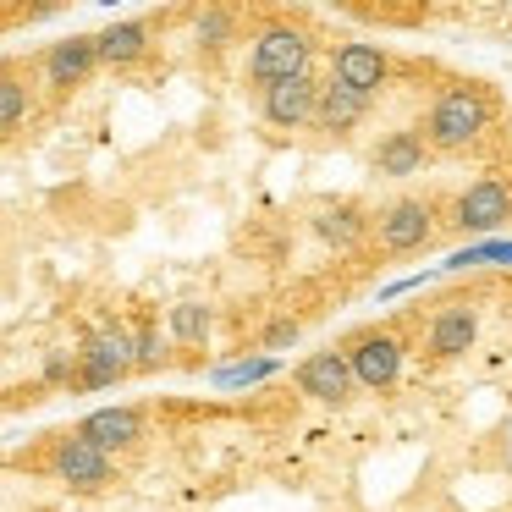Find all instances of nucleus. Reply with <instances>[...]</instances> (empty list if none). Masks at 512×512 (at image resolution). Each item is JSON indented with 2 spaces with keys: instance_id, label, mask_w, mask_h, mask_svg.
I'll use <instances>...</instances> for the list:
<instances>
[{
  "instance_id": "7",
  "label": "nucleus",
  "mask_w": 512,
  "mask_h": 512,
  "mask_svg": "<svg viewBox=\"0 0 512 512\" xmlns=\"http://www.w3.org/2000/svg\"><path fill=\"white\" fill-rule=\"evenodd\" d=\"M391 78V56L380 45H364V39H353V45H342L331 56V83H342V89L364 94V100H375L380 89H386Z\"/></svg>"
},
{
  "instance_id": "13",
  "label": "nucleus",
  "mask_w": 512,
  "mask_h": 512,
  "mask_svg": "<svg viewBox=\"0 0 512 512\" xmlns=\"http://www.w3.org/2000/svg\"><path fill=\"white\" fill-rule=\"evenodd\" d=\"M479 336V314L468 303H446L441 314L430 320V353L435 358H463Z\"/></svg>"
},
{
  "instance_id": "24",
  "label": "nucleus",
  "mask_w": 512,
  "mask_h": 512,
  "mask_svg": "<svg viewBox=\"0 0 512 512\" xmlns=\"http://www.w3.org/2000/svg\"><path fill=\"white\" fill-rule=\"evenodd\" d=\"M72 375H78V353H50L45 358V380H50V386H72Z\"/></svg>"
},
{
  "instance_id": "23",
  "label": "nucleus",
  "mask_w": 512,
  "mask_h": 512,
  "mask_svg": "<svg viewBox=\"0 0 512 512\" xmlns=\"http://www.w3.org/2000/svg\"><path fill=\"white\" fill-rule=\"evenodd\" d=\"M298 336H303V325H298V320H270V325H265V336H259V347H265L270 358H281L287 347H298Z\"/></svg>"
},
{
  "instance_id": "11",
  "label": "nucleus",
  "mask_w": 512,
  "mask_h": 512,
  "mask_svg": "<svg viewBox=\"0 0 512 512\" xmlns=\"http://www.w3.org/2000/svg\"><path fill=\"white\" fill-rule=\"evenodd\" d=\"M78 435H83L89 446H100L105 457H111V452H127V446L144 441V413H138V408H94L89 419L78 424Z\"/></svg>"
},
{
  "instance_id": "15",
  "label": "nucleus",
  "mask_w": 512,
  "mask_h": 512,
  "mask_svg": "<svg viewBox=\"0 0 512 512\" xmlns=\"http://www.w3.org/2000/svg\"><path fill=\"white\" fill-rule=\"evenodd\" d=\"M369 105H375V100L342 89V83H320V100H314V127H320V133H347V127H358L369 116Z\"/></svg>"
},
{
  "instance_id": "6",
  "label": "nucleus",
  "mask_w": 512,
  "mask_h": 512,
  "mask_svg": "<svg viewBox=\"0 0 512 512\" xmlns=\"http://www.w3.org/2000/svg\"><path fill=\"white\" fill-rule=\"evenodd\" d=\"M435 237V210L424 199H397L391 210H380L375 221V243L380 254H413Z\"/></svg>"
},
{
  "instance_id": "14",
  "label": "nucleus",
  "mask_w": 512,
  "mask_h": 512,
  "mask_svg": "<svg viewBox=\"0 0 512 512\" xmlns=\"http://www.w3.org/2000/svg\"><path fill=\"white\" fill-rule=\"evenodd\" d=\"M94 56H100V67H133V61L149 56V23H138V17H127V23H111L94 34Z\"/></svg>"
},
{
  "instance_id": "5",
  "label": "nucleus",
  "mask_w": 512,
  "mask_h": 512,
  "mask_svg": "<svg viewBox=\"0 0 512 512\" xmlns=\"http://www.w3.org/2000/svg\"><path fill=\"white\" fill-rule=\"evenodd\" d=\"M342 353H347V369H353V386L391 391L402 380V353H408V347H402L397 336L369 331V336H358L353 347H342Z\"/></svg>"
},
{
  "instance_id": "20",
  "label": "nucleus",
  "mask_w": 512,
  "mask_h": 512,
  "mask_svg": "<svg viewBox=\"0 0 512 512\" xmlns=\"http://www.w3.org/2000/svg\"><path fill=\"white\" fill-rule=\"evenodd\" d=\"M23 116H28V83L17 72H0V133L23 127Z\"/></svg>"
},
{
  "instance_id": "21",
  "label": "nucleus",
  "mask_w": 512,
  "mask_h": 512,
  "mask_svg": "<svg viewBox=\"0 0 512 512\" xmlns=\"http://www.w3.org/2000/svg\"><path fill=\"white\" fill-rule=\"evenodd\" d=\"M193 34H199V45H204V50H221V45H232L237 17H232V12H221V6H210V12H193Z\"/></svg>"
},
{
  "instance_id": "19",
  "label": "nucleus",
  "mask_w": 512,
  "mask_h": 512,
  "mask_svg": "<svg viewBox=\"0 0 512 512\" xmlns=\"http://www.w3.org/2000/svg\"><path fill=\"white\" fill-rule=\"evenodd\" d=\"M166 325H171V342L204 347V342H210V331H215V314L204 309V303H177V309L166 314Z\"/></svg>"
},
{
  "instance_id": "10",
  "label": "nucleus",
  "mask_w": 512,
  "mask_h": 512,
  "mask_svg": "<svg viewBox=\"0 0 512 512\" xmlns=\"http://www.w3.org/2000/svg\"><path fill=\"white\" fill-rule=\"evenodd\" d=\"M50 468H56V479L61 485H72V490H100V485H111V457L100 452V446H89L83 435H67V441L56 446V457H50Z\"/></svg>"
},
{
  "instance_id": "18",
  "label": "nucleus",
  "mask_w": 512,
  "mask_h": 512,
  "mask_svg": "<svg viewBox=\"0 0 512 512\" xmlns=\"http://www.w3.org/2000/svg\"><path fill=\"white\" fill-rule=\"evenodd\" d=\"M314 232H320L325 243H336V248H353V243H364L369 221L353 210V204H336V210H320V221H314Z\"/></svg>"
},
{
  "instance_id": "1",
  "label": "nucleus",
  "mask_w": 512,
  "mask_h": 512,
  "mask_svg": "<svg viewBox=\"0 0 512 512\" xmlns=\"http://www.w3.org/2000/svg\"><path fill=\"white\" fill-rule=\"evenodd\" d=\"M496 122V100L474 83H452L441 89V100L430 105V122H424V149H441V155H457V149L479 144Z\"/></svg>"
},
{
  "instance_id": "12",
  "label": "nucleus",
  "mask_w": 512,
  "mask_h": 512,
  "mask_svg": "<svg viewBox=\"0 0 512 512\" xmlns=\"http://www.w3.org/2000/svg\"><path fill=\"white\" fill-rule=\"evenodd\" d=\"M94 67H100V56H94V34H72V39H61V45L45 50L50 89H78V83H89Z\"/></svg>"
},
{
  "instance_id": "3",
  "label": "nucleus",
  "mask_w": 512,
  "mask_h": 512,
  "mask_svg": "<svg viewBox=\"0 0 512 512\" xmlns=\"http://www.w3.org/2000/svg\"><path fill=\"white\" fill-rule=\"evenodd\" d=\"M133 375V342H127V325H100V331L83 336L78 347V375H72V391H105L122 386Z\"/></svg>"
},
{
  "instance_id": "17",
  "label": "nucleus",
  "mask_w": 512,
  "mask_h": 512,
  "mask_svg": "<svg viewBox=\"0 0 512 512\" xmlns=\"http://www.w3.org/2000/svg\"><path fill=\"white\" fill-rule=\"evenodd\" d=\"M270 375H281V358H270V353H254V358H232V364H221V369H210V380L221 391H237V386H259V380H270Z\"/></svg>"
},
{
  "instance_id": "8",
  "label": "nucleus",
  "mask_w": 512,
  "mask_h": 512,
  "mask_svg": "<svg viewBox=\"0 0 512 512\" xmlns=\"http://www.w3.org/2000/svg\"><path fill=\"white\" fill-rule=\"evenodd\" d=\"M507 221H512V188L507 182H496V177L468 182V193L457 199V226L474 232V237H490V232H501Z\"/></svg>"
},
{
  "instance_id": "9",
  "label": "nucleus",
  "mask_w": 512,
  "mask_h": 512,
  "mask_svg": "<svg viewBox=\"0 0 512 512\" xmlns=\"http://www.w3.org/2000/svg\"><path fill=\"white\" fill-rule=\"evenodd\" d=\"M314 100H320V83H314V78H287V83L259 89V111H265V122L281 127V133L309 127L314 122Z\"/></svg>"
},
{
  "instance_id": "4",
  "label": "nucleus",
  "mask_w": 512,
  "mask_h": 512,
  "mask_svg": "<svg viewBox=\"0 0 512 512\" xmlns=\"http://www.w3.org/2000/svg\"><path fill=\"white\" fill-rule=\"evenodd\" d=\"M292 380H298L303 397L325 402V408H342V402H353V391H358L342 347H320V353H309L298 369H292Z\"/></svg>"
},
{
  "instance_id": "2",
  "label": "nucleus",
  "mask_w": 512,
  "mask_h": 512,
  "mask_svg": "<svg viewBox=\"0 0 512 512\" xmlns=\"http://www.w3.org/2000/svg\"><path fill=\"white\" fill-rule=\"evenodd\" d=\"M248 78L259 83V89H270V83H287V78H314V45L303 28L292 23H270L265 34L254 39V50H248Z\"/></svg>"
},
{
  "instance_id": "16",
  "label": "nucleus",
  "mask_w": 512,
  "mask_h": 512,
  "mask_svg": "<svg viewBox=\"0 0 512 512\" xmlns=\"http://www.w3.org/2000/svg\"><path fill=\"white\" fill-rule=\"evenodd\" d=\"M424 160H430V149H424V138L413 133V127H402V133H386L375 149V171L380 177H413V171H424Z\"/></svg>"
},
{
  "instance_id": "22",
  "label": "nucleus",
  "mask_w": 512,
  "mask_h": 512,
  "mask_svg": "<svg viewBox=\"0 0 512 512\" xmlns=\"http://www.w3.org/2000/svg\"><path fill=\"white\" fill-rule=\"evenodd\" d=\"M127 342H133V369H160V364H166V342H160L155 325L127 331Z\"/></svg>"
}]
</instances>
